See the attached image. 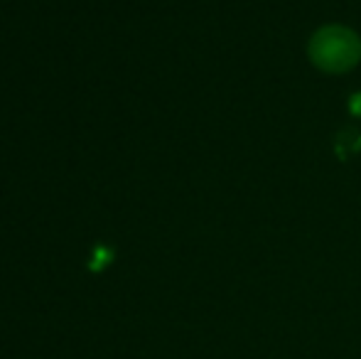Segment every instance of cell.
I'll list each match as a JSON object with an SVG mask.
<instances>
[{
    "instance_id": "obj_1",
    "label": "cell",
    "mask_w": 361,
    "mask_h": 359,
    "mask_svg": "<svg viewBox=\"0 0 361 359\" xmlns=\"http://www.w3.org/2000/svg\"><path fill=\"white\" fill-rule=\"evenodd\" d=\"M310 62L327 74H344L354 69L361 59V39L352 28L324 25L310 37Z\"/></svg>"
}]
</instances>
